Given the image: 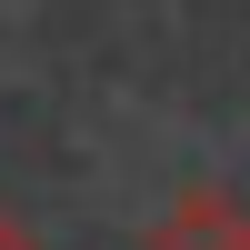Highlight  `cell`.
<instances>
[{"label": "cell", "mask_w": 250, "mask_h": 250, "mask_svg": "<svg viewBox=\"0 0 250 250\" xmlns=\"http://www.w3.org/2000/svg\"><path fill=\"white\" fill-rule=\"evenodd\" d=\"M150 250H250V210L230 190H180L150 220Z\"/></svg>", "instance_id": "cell-1"}, {"label": "cell", "mask_w": 250, "mask_h": 250, "mask_svg": "<svg viewBox=\"0 0 250 250\" xmlns=\"http://www.w3.org/2000/svg\"><path fill=\"white\" fill-rule=\"evenodd\" d=\"M0 250H40V240H30V230H20V220H10V210H0Z\"/></svg>", "instance_id": "cell-2"}]
</instances>
